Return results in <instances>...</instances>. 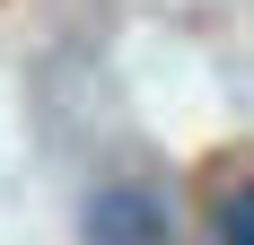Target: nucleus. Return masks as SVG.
<instances>
[{"label": "nucleus", "instance_id": "obj_1", "mask_svg": "<svg viewBox=\"0 0 254 245\" xmlns=\"http://www.w3.org/2000/svg\"><path fill=\"white\" fill-rule=\"evenodd\" d=\"M88 245H167V210L149 184H105L88 201Z\"/></svg>", "mask_w": 254, "mask_h": 245}, {"label": "nucleus", "instance_id": "obj_2", "mask_svg": "<svg viewBox=\"0 0 254 245\" xmlns=\"http://www.w3.org/2000/svg\"><path fill=\"white\" fill-rule=\"evenodd\" d=\"M219 245H254V184L219 201Z\"/></svg>", "mask_w": 254, "mask_h": 245}]
</instances>
